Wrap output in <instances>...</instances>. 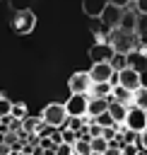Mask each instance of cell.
<instances>
[{
    "instance_id": "obj_36",
    "label": "cell",
    "mask_w": 147,
    "mask_h": 155,
    "mask_svg": "<svg viewBox=\"0 0 147 155\" xmlns=\"http://www.w3.org/2000/svg\"><path fill=\"white\" fill-rule=\"evenodd\" d=\"M108 2H111V5H116V7H123V10H125L133 0H108Z\"/></svg>"
},
{
    "instance_id": "obj_35",
    "label": "cell",
    "mask_w": 147,
    "mask_h": 155,
    "mask_svg": "<svg viewBox=\"0 0 147 155\" xmlns=\"http://www.w3.org/2000/svg\"><path fill=\"white\" fill-rule=\"evenodd\" d=\"M137 145H140V148H145V150H147V128H145V131H142V133H140V136H137Z\"/></svg>"
},
{
    "instance_id": "obj_31",
    "label": "cell",
    "mask_w": 147,
    "mask_h": 155,
    "mask_svg": "<svg viewBox=\"0 0 147 155\" xmlns=\"http://www.w3.org/2000/svg\"><path fill=\"white\" fill-rule=\"evenodd\" d=\"M55 155H75V148L70 143H60V145H55Z\"/></svg>"
},
{
    "instance_id": "obj_38",
    "label": "cell",
    "mask_w": 147,
    "mask_h": 155,
    "mask_svg": "<svg viewBox=\"0 0 147 155\" xmlns=\"http://www.w3.org/2000/svg\"><path fill=\"white\" fill-rule=\"evenodd\" d=\"M133 2H135V0H133Z\"/></svg>"
},
{
    "instance_id": "obj_25",
    "label": "cell",
    "mask_w": 147,
    "mask_h": 155,
    "mask_svg": "<svg viewBox=\"0 0 147 155\" xmlns=\"http://www.w3.org/2000/svg\"><path fill=\"white\" fill-rule=\"evenodd\" d=\"M87 124H89V116H70L67 119V128H72V131H80Z\"/></svg>"
},
{
    "instance_id": "obj_34",
    "label": "cell",
    "mask_w": 147,
    "mask_h": 155,
    "mask_svg": "<svg viewBox=\"0 0 147 155\" xmlns=\"http://www.w3.org/2000/svg\"><path fill=\"white\" fill-rule=\"evenodd\" d=\"M135 10L142 12V15H147V0H135Z\"/></svg>"
},
{
    "instance_id": "obj_12",
    "label": "cell",
    "mask_w": 147,
    "mask_h": 155,
    "mask_svg": "<svg viewBox=\"0 0 147 155\" xmlns=\"http://www.w3.org/2000/svg\"><path fill=\"white\" fill-rule=\"evenodd\" d=\"M106 5H108V0H82V12H84L87 17L99 19L101 12L106 10Z\"/></svg>"
},
{
    "instance_id": "obj_21",
    "label": "cell",
    "mask_w": 147,
    "mask_h": 155,
    "mask_svg": "<svg viewBox=\"0 0 147 155\" xmlns=\"http://www.w3.org/2000/svg\"><path fill=\"white\" fill-rule=\"evenodd\" d=\"M39 121H41V116H24L22 119V131H27V133H36V126H39Z\"/></svg>"
},
{
    "instance_id": "obj_13",
    "label": "cell",
    "mask_w": 147,
    "mask_h": 155,
    "mask_svg": "<svg viewBox=\"0 0 147 155\" xmlns=\"http://www.w3.org/2000/svg\"><path fill=\"white\" fill-rule=\"evenodd\" d=\"M108 99H104V97H89V104H87V116H99V114H104L106 109H108Z\"/></svg>"
},
{
    "instance_id": "obj_7",
    "label": "cell",
    "mask_w": 147,
    "mask_h": 155,
    "mask_svg": "<svg viewBox=\"0 0 147 155\" xmlns=\"http://www.w3.org/2000/svg\"><path fill=\"white\" fill-rule=\"evenodd\" d=\"M87 104H89V94H70L65 109L70 116H87Z\"/></svg>"
},
{
    "instance_id": "obj_5",
    "label": "cell",
    "mask_w": 147,
    "mask_h": 155,
    "mask_svg": "<svg viewBox=\"0 0 147 155\" xmlns=\"http://www.w3.org/2000/svg\"><path fill=\"white\" fill-rule=\"evenodd\" d=\"M123 126L125 128H130V131H135V133H142L145 128H147V111L145 109H140V107H128V114H125V121H123Z\"/></svg>"
},
{
    "instance_id": "obj_23",
    "label": "cell",
    "mask_w": 147,
    "mask_h": 155,
    "mask_svg": "<svg viewBox=\"0 0 147 155\" xmlns=\"http://www.w3.org/2000/svg\"><path fill=\"white\" fill-rule=\"evenodd\" d=\"M89 143H92V153H101V155H104L106 148H108V140H106L104 136H96V138H92Z\"/></svg>"
},
{
    "instance_id": "obj_15",
    "label": "cell",
    "mask_w": 147,
    "mask_h": 155,
    "mask_svg": "<svg viewBox=\"0 0 147 155\" xmlns=\"http://www.w3.org/2000/svg\"><path fill=\"white\" fill-rule=\"evenodd\" d=\"M135 22H137V10H135V12H130V10L125 7V10H123V17H120L118 29H123V31H135Z\"/></svg>"
},
{
    "instance_id": "obj_26",
    "label": "cell",
    "mask_w": 147,
    "mask_h": 155,
    "mask_svg": "<svg viewBox=\"0 0 147 155\" xmlns=\"http://www.w3.org/2000/svg\"><path fill=\"white\" fill-rule=\"evenodd\" d=\"M72 148H75V155H92V143L89 140H77Z\"/></svg>"
},
{
    "instance_id": "obj_8",
    "label": "cell",
    "mask_w": 147,
    "mask_h": 155,
    "mask_svg": "<svg viewBox=\"0 0 147 155\" xmlns=\"http://www.w3.org/2000/svg\"><path fill=\"white\" fill-rule=\"evenodd\" d=\"M118 85H123L125 90L135 92L137 87H142V75H140L137 70H133V68L128 65V68H123V70L118 73Z\"/></svg>"
},
{
    "instance_id": "obj_33",
    "label": "cell",
    "mask_w": 147,
    "mask_h": 155,
    "mask_svg": "<svg viewBox=\"0 0 147 155\" xmlns=\"http://www.w3.org/2000/svg\"><path fill=\"white\" fill-rule=\"evenodd\" d=\"M77 140H92V136H89V126H82V128L77 131Z\"/></svg>"
},
{
    "instance_id": "obj_10",
    "label": "cell",
    "mask_w": 147,
    "mask_h": 155,
    "mask_svg": "<svg viewBox=\"0 0 147 155\" xmlns=\"http://www.w3.org/2000/svg\"><path fill=\"white\" fill-rule=\"evenodd\" d=\"M113 68H111V63L108 61H104V63H92V68H89V78H92V82H108L111 78H113Z\"/></svg>"
},
{
    "instance_id": "obj_37",
    "label": "cell",
    "mask_w": 147,
    "mask_h": 155,
    "mask_svg": "<svg viewBox=\"0 0 147 155\" xmlns=\"http://www.w3.org/2000/svg\"><path fill=\"white\" fill-rule=\"evenodd\" d=\"M10 153H12V148L7 143H0V155H10Z\"/></svg>"
},
{
    "instance_id": "obj_30",
    "label": "cell",
    "mask_w": 147,
    "mask_h": 155,
    "mask_svg": "<svg viewBox=\"0 0 147 155\" xmlns=\"http://www.w3.org/2000/svg\"><path fill=\"white\" fill-rule=\"evenodd\" d=\"M137 150H140L137 143H123V145H120V153H123V155H137Z\"/></svg>"
},
{
    "instance_id": "obj_27",
    "label": "cell",
    "mask_w": 147,
    "mask_h": 155,
    "mask_svg": "<svg viewBox=\"0 0 147 155\" xmlns=\"http://www.w3.org/2000/svg\"><path fill=\"white\" fill-rule=\"evenodd\" d=\"M60 131H63V143H70V145L77 143V131H72V128H67V126H63Z\"/></svg>"
},
{
    "instance_id": "obj_4",
    "label": "cell",
    "mask_w": 147,
    "mask_h": 155,
    "mask_svg": "<svg viewBox=\"0 0 147 155\" xmlns=\"http://www.w3.org/2000/svg\"><path fill=\"white\" fill-rule=\"evenodd\" d=\"M92 78H89V70H77L67 78V90L70 94H89L92 90Z\"/></svg>"
},
{
    "instance_id": "obj_32",
    "label": "cell",
    "mask_w": 147,
    "mask_h": 155,
    "mask_svg": "<svg viewBox=\"0 0 147 155\" xmlns=\"http://www.w3.org/2000/svg\"><path fill=\"white\" fill-rule=\"evenodd\" d=\"M87 126H89V136H92V138H96V136H101V133H104V128H101L99 124H94V121H89Z\"/></svg>"
},
{
    "instance_id": "obj_28",
    "label": "cell",
    "mask_w": 147,
    "mask_h": 155,
    "mask_svg": "<svg viewBox=\"0 0 147 155\" xmlns=\"http://www.w3.org/2000/svg\"><path fill=\"white\" fill-rule=\"evenodd\" d=\"M10 7L14 12H22V10H31V0H10Z\"/></svg>"
},
{
    "instance_id": "obj_29",
    "label": "cell",
    "mask_w": 147,
    "mask_h": 155,
    "mask_svg": "<svg viewBox=\"0 0 147 155\" xmlns=\"http://www.w3.org/2000/svg\"><path fill=\"white\" fill-rule=\"evenodd\" d=\"M10 109H12V99H7V97L0 92V116H7Z\"/></svg>"
},
{
    "instance_id": "obj_16",
    "label": "cell",
    "mask_w": 147,
    "mask_h": 155,
    "mask_svg": "<svg viewBox=\"0 0 147 155\" xmlns=\"http://www.w3.org/2000/svg\"><path fill=\"white\" fill-rule=\"evenodd\" d=\"M111 92H113V85H111V82H94L92 90H89V97H104V99H108ZM108 102H111V99H108Z\"/></svg>"
},
{
    "instance_id": "obj_17",
    "label": "cell",
    "mask_w": 147,
    "mask_h": 155,
    "mask_svg": "<svg viewBox=\"0 0 147 155\" xmlns=\"http://www.w3.org/2000/svg\"><path fill=\"white\" fill-rule=\"evenodd\" d=\"M108 114L113 116L116 124H123V121H125V114H128V104H123V102H111V104H108Z\"/></svg>"
},
{
    "instance_id": "obj_20",
    "label": "cell",
    "mask_w": 147,
    "mask_h": 155,
    "mask_svg": "<svg viewBox=\"0 0 147 155\" xmlns=\"http://www.w3.org/2000/svg\"><path fill=\"white\" fill-rule=\"evenodd\" d=\"M108 63H111V68H113L116 73H120L123 68H128V56H125V53H113V58H111Z\"/></svg>"
},
{
    "instance_id": "obj_14",
    "label": "cell",
    "mask_w": 147,
    "mask_h": 155,
    "mask_svg": "<svg viewBox=\"0 0 147 155\" xmlns=\"http://www.w3.org/2000/svg\"><path fill=\"white\" fill-rule=\"evenodd\" d=\"M111 102H123V104H133V92L130 90H125L123 85H113V92H111V97H108Z\"/></svg>"
},
{
    "instance_id": "obj_19",
    "label": "cell",
    "mask_w": 147,
    "mask_h": 155,
    "mask_svg": "<svg viewBox=\"0 0 147 155\" xmlns=\"http://www.w3.org/2000/svg\"><path fill=\"white\" fill-rule=\"evenodd\" d=\"M89 121H94V124H99L101 128H108V126H116V121H113V116L108 114V109H106L104 114H99V116H89Z\"/></svg>"
},
{
    "instance_id": "obj_9",
    "label": "cell",
    "mask_w": 147,
    "mask_h": 155,
    "mask_svg": "<svg viewBox=\"0 0 147 155\" xmlns=\"http://www.w3.org/2000/svg\"><path fill=\"white\" fill-rule=\"evenodd\" d=\"M120 17H123V7H116V5H111V2H108L99 19H101V24H104L106 29H118Z\"/></svg>"
},
{
    "instance_id": "obj_2",
    "label": "cell",
    "mask_w": 147,
    "mask_h": 155,
    "mask_svg": "<svg viewBox=\"0 0 147 155\" xmlns=\"http://www.w3.org/2000/svg\"><path fill=\"white\" fill-rule=\"evenodd\" d=\"M137 34L135 31H123V29H113V34H111V46H113V51L116 53H130V51H135V39Z\"/></svg>"
},
{
    "instance_id": "obj_24",
    "label": "cell",
    "mask_w": 147,
    "mask_h": 155,
    "mask_svg": "<svg viewBox=\"0 0 147 155\" xmlns=\"http://www.w3.org/2000/svg\"><path fill=\"white\" fill-rule=\"evenodd\" d=\"M135 34L137 36H147V15H142V12H137V22H135Z\"/></svg>"
},
{
    "instance_id": "obj_1",
    "label": "cell",
    "mask_w": 147,
    "mask_h": 155,
    "mask_svg": "<svg viewBox=\"0 0 147 155\" xmlns=\"http://www.w3.org/2000/svg\"><path fill=\"white\" fill-rule=\"evenodd\" d=\"M39 116H41L48 126H53V128L67 126V119H70V114H67V109H65V102H51V104H46Z\"/></svg>"
},
{
    "instance_id": "obj_22",
    "label": "cell",
    "mask_w": 147,
    "mask_h": 155,
    "mask_svg": "<svg viewBox=\"0 0 147 155\" xmlns=\"http://www.w3.org/2000/svg\"><path fill=\"white\" fill-rule=\"evenodd\" d=\"M27 114H29V111H27V104H24V102H12V109H10V116H12V119H19V121H22Z\"/></svg>"
},
{
    "instance_id": "obj_11",
    "label": "cell",
    "mask_w": 147,
    "mask_h": 155,
    "mask_svg": "<svg viewBox=\"0 0 147 155\" xmlns=\"http://www.w3.org/2000/svg\"><path fill=\"white\" fill-rule=\"evenodd\" d=\"M128 65H130L133 70H137L140 75H145V73H147V53L140 51V48L130 51V53H128Z\"/></svg>"
},
{
    "instance_id": "obj_18",
    "label": "cell",
    "mask_w": 147,
    "mask_h": 155,
    "mask_svg": "<svg viewBox=\"0 0 147 155\" xmlns=\"http://www.w3.org/2000/svg\"><path fill=\"white\" fill-rule=\"evenodd\" d=\"M133 107H140V109L147 111V87H145V85L133 92Z\"/></svg>"
},
{
    "instance_id": "obj_3",
    "label": "cell",
    "mask_w": 147,
    "mask_h": 155,
    "mask_svg": "<svg viewBox=\"0 0 147 155\" xmlns=\"http://www.w3.org/2000/svg\"><path fill=\"white\" fill-rule=\"evenodd\" d=\"M12 31L14 34H19V36H27V34H31L34 31V27H36V15L31 12V10H22V12H14V17H12Z\"/></svg>"
},
{
    "instance_id": "obj_6",
    "label": "cell",
    "mask_w": 147,
    "mask_h": 155,
    "mask_svg": "<svg viewBox=\"0 0 147 155\" xmlns=\"http://www.w3.org/2000/svg\"><path fill=\"white\" fill-rule=\"evenodd\" d=\"M113 46H111V41H96V44H92V48H89V58H92V63H104V61H111L113 58Z\"/></svg>"
}]
</instances>
